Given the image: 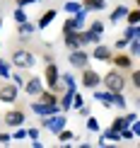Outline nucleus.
<instances>
[{
    "label": "nucleus",
    "instance_id": "obj_1",
    "mask_svg": "<svg viewBox=\"0 0 140 148\" xmlns=\"http://www.w3.org/2000/svg\"><path fill=\"white\" fill-rule=\"evenodd\" d=\"M104 85H106L109 92H123V88H126V78H123V73H118V68L109 71L106 75H104Z\"/></svg>",
    "mask_w": 140,
    "mask_h": 148
},
{
    "label": "nucleus",
    "instance_id": "obj_2",
    "mask_svg": "<svg viewBox=\"0 0 140 148\" xmlns=\"http://www.w3.org/2000/svg\"><path fill=\"white\" fill-rule=\"evenodd\" d=\"M41 126H44V129H51V131L58 136V131H63V129L68 126V119H65V114H51V116H44Z\"/></svg>",
    "mask_w": 140,
    "mask_h": 148
},
{
    "label": "nucleus",
    "instance_id": "obj_3",
    "mask_svg": "<svg viewBox=\"0 0 140 148\" xmlns=\"http://www.w3.org/2000/svg\"><path fill=\"white\" fill-rule=\"evenodd\" d=\"M34 53L27 51V49H17L15 53H12V66H17V68H32L34 66Z\"/></svg>",
    "mask_w": 140,
    "mask_h": 148
},
{
    "label": "nucleus",
    "instance_id": "obj_4",
    "mask_svg": "<svg viewBox=\"0 0 140 148\" xmlns=\"http://www.w3.org/2000/svg\"><path fill=\"white\" fill-rule=\"evenodd\" d=\"M32 112L36 116H51V114H58V112H63L60 109V104H46V102H32Z\"/></svg>",
    "mask_w": 140,
    "mask_h": 148
},
{
    "label": "nucleus",
    "instance_id": "obj_5",
    "mask_svg": "<svg viewBox=\"0 0 140 148\" xmlns=\"http://www.w3.org/2000/svg\"><path fill=\"white\" fill-rule=\"evenodd\" d=\"M68 61H70L72 68H87V63H89V53H85L82 49H72V51L68 53Z\"/></svg>",
    "mask_w": 140,
    "mask_h": 148
},
{
    "label": "nucleus",
    "instance_id": "obj_6",
    "mask_svg": "<svg viewBox=\"0 0 140 148\" xmlns=\"http://www.w3.org/2000/svg\"><path fill=\"white\" fill-rule=\"evenodd\" d=\"M99 83H101V78H99V73H97V71H92V68H82V88L97 90V88H99Z\"/></svg>",
    "mask_w": 140,
    "mask_h": 148
},
{
    "label": "nucleus",
    "instance_id": "obj_7",
    "mask_svg": "<svg viewBox=\"0 0 140 148\" xmlns=\"http://www.w3.org/2000/svg\"><path fill=\"white\" fill-rule=\"evenodd\" d=\"M46 85L51 90H56L58 88V80H60V71H58V66L56 63H46Z\"/></svg>",
    "mask_w": 140,
    "mask_h": 148
},
{
    "label": "nucleus",
    "instance_id": "obj_8",
    "mask_svg": "<svg viewBox=\"0 0 140 148\" xmlns=\"http://www.w3.org/2000/svg\"><path fill=\"white\" fill-rule=\"evenodd\" d=\"M63 44L68 46V51H72V49H82V36L80 32H63Z\"/></svg>",
    "mask_w": 140,
    "mask_h": 148
},
{
    "label": "nucleus",
    "instance_id": "obj_9",
    "mask_svg": "<svg viewBox=\"0 0 140 148\" xmlns=\"http://www.w3.org/2000/svg\"><path fill=\"white\" fill-rule=\"evenodd\" d=\"M44 90V80H41L39 75H34V78H29L27 83H24V92H27L29 97H36L39 92Z\"/></svg>",
    "mask_w": 140,
    "mask_h": 148
},
{
    "label": "nucleus",
    "instance_id": "obj_10",
    "mask_svg": "<svg viewBox=\"0 0 140 148\" xmlns=\"http://www.w3.org/2000/svg\"><path fill=\"white\" fill-rule=\"evenodd\" d=\"M3 121H5L7 126H12V129H15V126H22V124H24V112H20V109H10V112L3 116Z\"/></svg>",
    "mask_w": 140,
    "mask_h": 148
},
{
    "label": "nucleus",
    "instance_id": "obj_11",
    "mask_svg": "<svg viewBox=\"0 0 140 148\" xmlns=\"http://www.w3.org/2000/svg\"><path fill=\"white\" fill-rule=\"evenodd\" d=\"M15 100H17V85H3L0 88V102L12 104Z\"/></svg>",
    "mask_w": 140,
    "mask_h": 148
},
{
    "label": "nucleus",
    "instance_id": "obj_12",
    "mask_svg": "<svg viewBox=\"0 0 140 148\" xmlns=\"http://www.w3.org/2000/svg\"><path fill=\"white\" fill-rule=\"evenodd\" d=\"M111 63L114 66H116V68H131V66H133V58L128 56V53H116V56H111Z\"/></svg>",
    "mask_w": 140,
    "mask_h": 148
},
{
    "label": "nucleus",
    "instance_id": "obj_13",
    "mask_svg": "<svg viewBox=\"0 0 140 148\" xmlns=\"http://www.w3.org/2000/svg\"><path fill=\"white\" fill-rule=\"evenodd\" d=\"M111 49L109 46H101V44H97L94 46V51H92V58H97V61H111Z\"/></svg>",
    "mask_w": 140,
    "mask_h": 148
},
{
    "label": "nucleus",
    "instance_id": "obj_14",
    "mask_svg": "<svg viewBox=\"0 0 140 148\" xmlns=\"http://www.w3.org/2000/svg\"><path fill=\"white\" fill-rule=\"evenodd\" d=\"M56 15H58V12H56V10H53V8H51V10H46V12H44V15H41V17H39V22H36V29H46V27H48V24H51L53 20H56Z\"/></svg>",
    "mask_w": 140,
    "mask_h": 148
},
{
    "label": "nucleus",
    "instance_id": "obj_15",
    "mask_svg": "<svg viewBox=\"0 0 140 148\" xmlns=\"http://www.w3.org/2000/svg\"><path fill=\"white\" fill-rule=\"evenodd\" d=\"M126 15H128V8L126 5H118V8H114L111 10V15H109V22H121V20H126Z\"/></svg>",
    "mask_w": 140,
    "mask_h": 148
},
{
    "label": "nucleus",
    "instance_id": "obj_16",
    "mask_svg": "<svg viewBox=\"0 0 140 148\" xmlns=\"http://www.w3.org/2000/svg\"><path fill=\"white\" fill-rule=\"evenodd\" d=\"M75 92H77V90H65L63 95H60V109H63V112H70V107H72V97H75Z\"/></svg>",
    "mask_w": 140,
    "mask_h": 148
},
{
    "label": "nucleus",
    "instance_id": "obj_17",
    "mask_svg": "<svg viewBox=\"0 0 140 148\" xmlns=\"http://www.w3.org/2000/svg\"><path fill=\"white\" fill-rule=\"evenodd\" d=\"M39 100L46 102V104H58V92L51 90V88H48V90H41V92H39Z\"/></svg>",
    "mask_w": 140,
    "mask_h": 148
},
{
    "label": "nucleus",
    "instance_id": "obj_18",
    "mask_svg": "<svg viewBox=\"0 0 140 148\" xmlns=\"http://www.w3.org/2000/svg\"><path fill=\"white\" fill-rule=\"evenodd\" d=\"M82 8L85 10H104L106 8V0H85V3H82Z\"/></svg>",
    "mask_w": 140,
    "mask_h": 148
},
{
    "label": "nucleus",
    "instance_id": "obj_19",
    "mask_svg": "<svg viewBox=\"0 0 140 148\" xmlns=\"http://www.w3.org/2000/svg\"><path fill=\"white\" fill-rule=\"evenodd\" d=\"M34 29H36V24H34V22H29V20H27V22H22V24H17V32H20L22 36H29Z\"/></svg>",
    "mask_w": 140,
    "mask_h": 148
},
{
    "label": "nucleus",
    "instance_id": "obj_20",
    "mask_svg": "<svg viewBox=\"0 0 140 148\" xmlns=\"http://www.w3.org/2000/svg\"><path fill=\"white\" fill-rule=\"evenodd\" d=\"M94 100H99L101 104H106V107H114L111 104V92H97L94 90Z\"/></svg>",
    "mask_w": 140,
    "mask_h": 148
},
{
    "label": "nucleus",
    "instance_id": "obj_21",
    "mask_svg": "<svg viewBox=\"0 0 140 148\" xmlns=\"http://www.w3.org/2000/svg\"><path fill=\"white\" fill-rule=\"evenodd\" d=\"M111 104H116L118 109H126V97L121 92H111Z\"/></svg>",
    "mask_w": 140,
    "mask_h": 148
},
{
    "label": "nucleus",
    "instance_id": "obj_22",
    "mask_svg": "<svg viewBox=\"0 0 140 148\" xmlns=\"http://www.w3.org/2000/svg\"><path fill=\"white\" fill-rule=\"evenodd\" d=\"M82 10V3L80 0H70V3H65V12H70V15H75V12Z\"/></svg>",
    "mask_w": 140,
    "mask_h": 148
},
{
    "label": "nucleus",
    "instance_id": "obj_23",
    "mask_svg": "<svg viewBox=\"0 0 140 148\" xmlns=\"http://www.w3.org/2000/svg\"><path fill=\"white\" fill-rule=\"evenodd\" d=\"M126 20H128V24H140V8H135V10H128Z\"/></svg>",
    "mask_w": 140,
    "mask_h": 148
},
{
    "label": "nucleus",
    "instance_id": "obj_24",
    "mask_svg": "<svg viewBox=\"0 0 140 148\" xmlns=\"http://www.w3.org/2000/svg\"><path fill=\"white\" fill-rule=\"evenodd\" d=\"M87 131H92V134H99L101 131V124L94 119V116H87Z\"/></svg>",
    "mask_w": 140,
    "mask_h": 148
},
{
    "label": "nucleus",
    "instance_id": "obj_25",
    "mask_svg": "<svg viewBox=\"0 0 140 148\" xmlns=\"http://www.w3.org/2000/svg\"><path fill=\"white\" fill-rule=\"evenodd\" d=\"M104 138H106V141H116V143H118V138H121V131H116V129H111V126H109L106 131H104Z\"/></svg>",
    "mask_w": 140,
    "mask_h": 148
},
{
    "label": "nucleus",
    "instance_id": "obj_26",
    "mask_svg": "<svg viewBox=\"0 0 140 148\" xmlns=\"http://www.w3.org/2000/svg\"><path fill=\"white\" fill-rule=\"evenodd\" d=\"M89 32H92V34H104V22H101V20H94L92 24H89Z\"/></svg>",
    "mask_w": 140,
    "mask_h": 148
},
{
    "label": "nucleus",
    "instance_id": "obj_27",
    "mask_svg": "<svg viewBox=\"0 0 140 148\" xmlns=\"http://www.w3.org/2000/svg\"><path fill=\"white\" fill-rule=\"evenodd\" d=\"M75 138V134L68 131V129H63V131H58V141H63V143H70V141Z\"/></svg>",
    "mask_w": 140,
    "mask_h": 148
},
{
    "label": "nucleus",
    "instance_id": "obj_28",
    "mask_svg": "<svg viewBox=\"0 0 140 148\" xmlns=\"http://www.w3.org/2000/svg\"><path fill=\"white\" fill-rule=\"evenodd\" d=\"M15 22L17 24H22V22H27V12H24V8H15Z\"/></svg>",
    "mask_w": 140,
    "mask_h": 148
},
{
    "label": "nucleus",
    "instance_id": "obj_29",
    "mask_svg": "<svg viewBox=\"0 0 140 148\" xmlns=\"http://www.w3.org/2000/svg\"><path fill=\"white\" fill-rule=\"evenodd\" d=\"M128 49H131V56H140V39H131Z\"/></svg>",
    "mask_w": 140,
    "mask_h": 148
},
{
    "label": "nucleus",
    "instance_id": "obj_30",
    "mask_svg": "<svg viewBox=\"0 0 140 148\" xmlns=\"http://www.w3.org/2000/svg\"><path fill=\"white\" fill-rule=\"evenodd\" d=\"M7 75H12V73H10V63L0 58V78H7Z\"/></svg>",
    "mask_w": 140,
    "mask_h": 148
},
{
    "label": "nucleus",
    "instance_id": "obj_31",
    "mask_svg": "<svg viewBox=\"0 0 140 148\" xmlns=\"http://www.w3.org/2000/svg\"><path fill=\"white\" fill-rule=\"evenodd\" d=\"M121 119H123V129H126V126H131L133 121L138 119V112H131V114H126V116H121Z\"/></svg>",
    "mask_w": 140,
    "mask_h": 148
},
{
    "label": "nucleus",
    "instance_id": "obj_32",
    "mask_svg": "<svg viewBox=\"0 0 140 148\" xmlns=\"http://www.w3.org/2000/svg\"><path fill=\"white\" fill-rule=\"evenodd\" d=\"M123 39H126V41L135 39V24H128V29H126V32H123Z\"/></svg>",
    "mask_w": 140,
    "mask_h": 148
},
{
    "label": "nucleus",
    "instance_id": "obj_33",
    "mask_svg": "<svg viewBox=\"0 0 140 148\" xmlns=\"http://www.w3.org/2000/svg\"><path fill=\"white\" fill-rule=\"evenodd\" d=\"M24 136H27V129H20V126H15V131H12V138H15V141H22Z\"/></svg>",
    "mask_w": 140,
    "mask_h": 148
},
{
    "label": "nucleus",
    "instance_id": "obj_34",
    "mask_svg": "<svg viewBox=\"0 0 140 148\" xmlns=\"http://www.w3.org/2000/svg\"><path fill=\"white\" fill-rule=\"evenodd\" d=\"M82 104H85V100H82V95H80V92H75V97H72V109H80Z\"/></svg>",
    "mask_w": 140,
    "mask_h": 148
},
{
    "label": "nucleus",
    "instance_id": "obj_35",
    "mask_svg": "<svg viewBox=\"0 0 140 148\" xmlns=\"http://www.w3.org/2000/svg\"><path fill=\"white\" fill-rule=\"evenodd\" d=\"M131 80H133V85H135V88L140 90V68H135V71H133V75H131Z\"/></svg>",
    "mask_w": 140,
    "mask_h": 148
},
{
    "label": "nucleus",
    "instance_id": "obj_36",
    "mask_svg": "<svg viewBox=\"0 0 140 148\" xmlns=\"http://www.w3.org/2000/svg\"><path fill=\"white\" fill-rule=\"evenodd\" d=\"M12 83H15L17 88H24V78H22V73H15V75H12Z\"/></svg>",
    "mask_w": 140,
    "mask_h": 148
},
{
    "label": "nucleus",
    "instance_id": "obj_37",
    "mask_svg": "<svg viewBox=\"0 0 140 148\" xmlns=\"http://www.w3.org/2000/svg\"><path fill=\"white\" fill-rule=\"evenodd\" d=\"M131 131H133V136H140V119H135L131 124Z\"/></svg>",
    "mask_w": 140,
    "mask_h": 148
},
{
    "label": "nucleus",
    "instance_id": "obj_38",
    "mask_svg": "<svg viewBox=\"0 0 140 148\" xmlns=\"http://www.w3.org/2000/svg\"><path fill=\"white\" fill-rule=\"evenodd\" d=\"M27 136L32 141H36V138H39V129H27Z\"/></svg>",
    "mask_w": 140,
    "mask_h": 148
},
{
    "label": "nucleus",
    "instance_id": "obj_39",
    "mask_svg": "<svg viewBox=\"0 0 140 148\" xmlns=\"http://www.w3.org/2000/svg\"><path fill=\"white\" fill-rule=\"evenodd\" d=\"M111 129L121 131V129H123V119H114V121H111Z\"/></svg>",
    "mask_w": 140,
    "mask_h": 148
},
{
    "label": "nucleus",
    "instance_id": "obj_40",
    "mask_svg": "<svg viewBox=\"0 0 140 148\" xmlns=\"http://www.w3.org/2000/svg\"><path fill=\"white\" fill-rule=\"evenodd\" d=\"M75 112L80 114V116H89V107H85V104H82V107H80V109H75Z\"/></svg>",
    "mask_w": 140,
    "mask_h": 148
},
{
    "label": "nucleus",
    "instance_id": "obj_41",
    "mask_svg": "<svg viewBox=\"0 0 140 148\" xmlns=\"http://www.w3.org/2000/svg\"><path fill=\"white\" fill-rule=\"evenodd\" d=\"M12 141V134H0V143H10Z\"/></svg>",
    "mask_w": 140,
    "mask_h": 148
},
{
    "label": "nucleus",
    "instance_id": "obj_42",
    "mask_svg": "<svg viewBox=\"0 0 140 148\" xmlns=\"http://www.w3.org/2000/svg\"><path fill=\"white\" fill-rule=\"evenodd\" d=\"M123 46H128V41H126V39H123V36H121V39L116 41V49H123Z\"/></svg>",
    "mask_w": 140,
    "mask_h": 148
},
{
    "label": "nucleus",
    "instance_id": "obj_43",
    "mask_svg": "<svg viewBox=\"0 0 140 148\" xmlns=\"http://www.w3.org/2000/svg\"><path fill=\"white\" fill-rule=\"evenodd\" d=\"M135 39H140V24H135Z\"/></svg>",
    "mask_w": 140,
    "mask_h": 148
},
{
    "label": "nucleus",
    "instance_id": "obj_44",
    "mask_svg": "<svg viewBox=\"0 0 140 148\" xmlns=\"http://www.w3.org/2000/svg\"><path fill=\"white\" fill-rule=\"evenodd\" d=\"M135 5H138V8H140V0H135Z\"/></svg>",
    "mask_w": 140,
    "mask_h": 148
}]
</instances>
